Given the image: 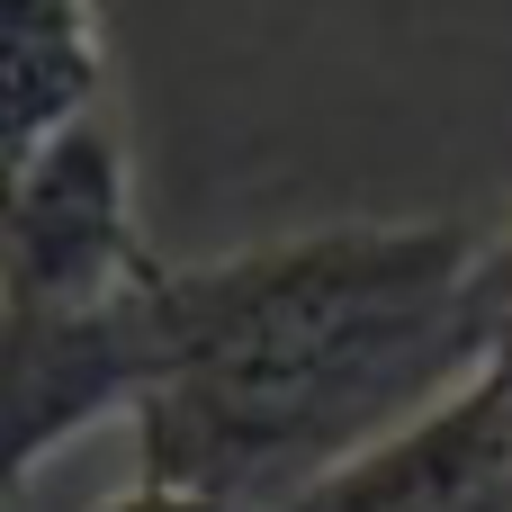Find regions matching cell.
<instances>
[{
    "label": "cell",
    "instance_id": "obj_1",
    "mask_svg": "<svg viewBox=\"0 0 512 512\" xmlns=\"http://www.w3.org/2000/svg\"><path fill=\"white\" fill-rule=\"evenodd\" d=\"M468 261V225L369 216L162 270V360L126 414L144 477L288 512L486 360Z\"/></svg>",
    "mask_w": 512,
    "mask_h": 512
},
{
    "label": "cell",
    "instance_id": "obj_2",
    "mask_svg": "<svg viewBox=\"0 0 512 512\" xmlns=\"http://www.w3.org/2000/svg\"><path fill=\"white\" fill-rule=\"evenodd\" d=\"M153 297H162V279L135 297H99V306L0 288V504L63 441L144 405L153 360H162Z\"/></svg>",
    "mask_w": 512,
    "mask_h": 512
},
{
    "label": "cell",
    "instance_id": "obj_3",
    "mask_svg": "<svg viewBox=\"0 0 512 512\" xmlns=\"http://www.w3.org/2000/svg\"><path fill=\"white\" fill-rule=\"evenodd\" d=\"M153 279H162V261L144 252L126 153L99 117H81L72 135H54L36 153V171L0 207V288L99 306V297H135Z\"/></svg>",
    "mask_w": 512,
    "mask_h": 512
},
{
    "label": "cell",
    "instance_id": "obj_4",
    "mask_svg": "<svg viewBox=\"0 0 512 512\" xmlns=\"http://www.w3.org/2000/svg\"><path fill=\"white\" fill-rule=\"evenodd\" d=\"M288 512H512V360H477L450 396Z\"/></svg>",
    "mask_w": 512,
    "mask_h": 512
},
{
    "label": "cell",
    "instance_id": "obj_5",
    "mask_svg": "<svg viewBox=\"0 0 512 512\" xmlns=\"http://www.w3.org/2000/svg\"><path fill=\"white\" fill-rule=\"evenodd\" d=\"M108 45L90 0H0V207L54 135L99 117Z\"/></svg>",
    "mask_w": 512,
    "mask_h": 512
},
{
    "label": "cell",
    "instance_id": "obj_6",
    "mask_svg": "<svg viewBox=\"0 0 512 512\" xmlns=\"http://www.w3.org/2000/svg\"><path fill=\"white\" fill-rule=\"evenodd\" d=\"M468 315H477V351L512 360V225L477 234V261H468Z\"/></svg>",
    "mask_w": 512,
    "mask_h": 512
},
{
    "label": "cell",
    "instance_id": "obj_7",
    "mask_svg": "<svg viewBox=\"0 0 512 512\" xmlns=\"http://www.w3.org/2000/svg\"><path fill=\"white\" fill-rule=\"evenodd\" d=\"M99 512H261V504H234V495H207V486H180V477H144L135 468V486L108 495Z\"/></svg>",
    "mask_w": 512,
    "mask_h": 512
}]
</instances>
